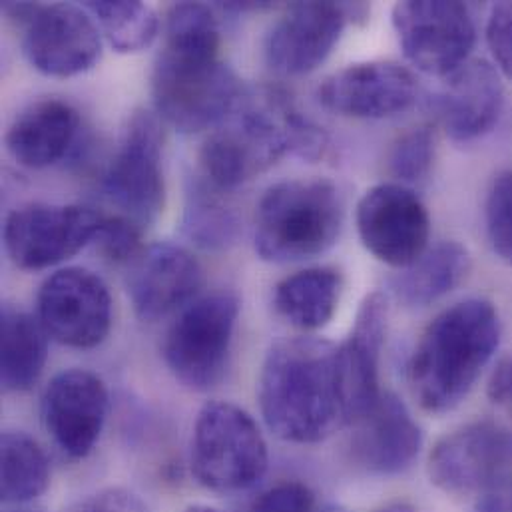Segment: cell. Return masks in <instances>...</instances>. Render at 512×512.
I'll list each match as a JSON object with an SVG mask.
<instances>
[{"label":"cell","mask_w":512,"mask_h":512,"mask_svg":"<svg viewBox=\"0 0 512 512\" xmlns=\"http://www.w3.org/2000/svg\"><path fill=\"white\" fill-rule=\"evenodd\" d=\"M487 44L499 72L512 80V2L493 6L487 20Z\"/></svg>","instance_id":"cell-34"},{"label":"cell","mask_w":512,"mask_h":512,"mask_svg":"<svg viewBox=\"0 0 512 512\" xmlns=\"http://www.w3.org/2000/svg\"><path fill=\"white\" fill-rule=\"evenodd\" d=\"M503 104L505 86L497 68L485 60H469L445 78L433 110L451 140L473 142L495 128Z\"/></svg>","instance_id":"cell-20"},{"label":"cell","mask_w":512,"mask_h":512,"mask_svg":"<svg viewBox=\"0 0 512 512\" xmlns=\"http://www.w3.org/2000/svg\"><path fill=\"white\" fill-rule=\"evenodd\" d=\"M142 228L124 216L104 218L94 244L116 263H130L142 252Z\"/></svg>","instance_id":"cell-32"},{"label":"cell","mask_w":512,"mask_h":512,"mask_svg":"<svg viewBox=\"0 0 512 512\" xmlns=\"http://www.w3.org/2000/svg\"><path fill=\"white\" fill-rule=\"evenodd\" d=\"M78 130V112L64 100L46 98L30 104L14 118L4 144L20 166L44 170L68 156Z\"/></svg>","instance_id":"cell-22"},{"label":"cell","mask_w":512,"mask_h":512,"mask_svg":"<svg viewBox=\"0 0 512 512\" xmlns=\"http://www.w3.org/2000/svg\"><path fill=\"white\" fill-rule=\"evenodd\" d=\"M259 407L269 431L313 445L349 425L339 345L313 337L271 347L259 375Z\"/></svg>","instance_id":"cell-2"},{"label":"cell","mask_w":512,"mask_h":512,"mask_svg":"<svg viewBox=\"0 0 512 512\" xmlns=\"http://www.w3.org/2000/svg\"><path fill=\"white\" fill-rule=\"evenodd\" d=\"M162 142L158 118L146 110L134 112L102 178L104 196L140 228L152 224L164 208Z\"/></svg>","instance_id":"cell-10"},{"label":"cell","mask_w":512,"mask_h":512,"mask_svg":"<svg viewBox=\"0 0 512 512\" xmlns=\"http://www.w3.org/2000/svg\"><path fill=\"white\" fill-rule=\"evenodd\" d=\"M419 96L415 74L387 60L351 64L317 88L323 108L345 118L381 120L409 110Z\"/></svg>","instance_id":"cell-16"},{"label":"cell","mask_w":512,"mask_h":512,"mask_svg":"<svg viewBox=\"0 0 512 512\" xmlns=\"http://www.w3.org/2000/svg\"><path fill=\"white\" fill-rule=\"evenodd\" d=\"M389 172L399 184H421L429 178L435 164V134L429 126L411 128L395 140L389 150Z\"/></svg>","instance_id":"cell-30"},{"label":"cell","mask_w":512,"mask_h":512,"mask_svg":"<svg viewBox=\"0 0 512 512\" xmlns=\"http://www.w3.org/2000/svg\"><path fill=\"white\" fill-rule=\"evenodd\" d=\"M2 457V501L30 503L50 483V465L40 445L20 431H6L0 441Z\"/></svg>","instance_id":"cell-26"},{"label":"cell","mask_w":512,"mask_h":512,"mask_svg":"<svg viewBox=\"0 0 512 512\" xmlns=\"http://www.w3.org/2000/svg\"><path fill=\"white\" fill-rule=\"evenodd\" d=\"M489 397L497 405L512 409V357L503 359L497 365V369L489 381Z\"/></svg>","instance_id":"cell-37"},{"label":"cell","mask_w":512,"mask_h":512,"mask_svg":"<svg viewBox=\"0 0 512 512\" xmlns=\"http://www.w3.org/2000/svg\"><path fill=\"white\" fill-rule=\"evenodd\" d=\"M267 463V443L248 411L216 401L198 413L192 471L200 485L214 493H240L263 479Z\"/></svg>","instance_id":"cell-6"},{"label":"cell","mask_w":512,"mask_h":512,"mask_svg":"<svg viewBox=\"0 0 512 512\" xmlns=\"http://www.w3.org/2000/svg\"><path fill=\"white\" fill-rule=\"evenodd\" d=\"M357 232L371 256L405 269L427 252L431 218L409 186L387 182L367 190L359 200Z\"/></svg>","instance_id":"cell-13"},{"label":"cell","mask_w":512,"mask_h":512,"mask_svg":"<svg viewBox=\"0 0 512 512\" xmlns=\"http://www.w3.org/2000/svg\"><path fill=\"white\" fill-rule=\"evenodd\" d=\"M377 512H417L411 505H407V503H391V505H387V507H383V509H379Z\"/></svg>","instance_id":"cell-38"},{"label":"cell","mask_w":512,"mask_h":512,"mask_svg":"<svg viewBox=\"0 0 512 512\" xmlns=\"http://www.w3.org/2000/svg\"><path fill=\"white\" fill-rule=\"evenodd\" d=\"M471 271V254L459 242H441L391 279L393 295L409 307H425L455 287Z\"/></svg>","instance_id":"cell-24"},{"label":"cell","mask_w":512,"mask_h":512,"mask_svg":"<svg viewBox=\"0 0 512 512\" xmlns=\"http://www.w3.org/2000/svg\"><path fill=\"white\" fill-rule=\"evenodd\" d=\"M218 188L198 182L190 192L184 230L204 250H220L236 240L238 220L218 198Z\"/></svg>","instance_id":"cell-28"},{"label":"cell","mask_w":512,"mask_h":512,"mask_svg":"<svg viewBox=\"0 0 512 512\" xmlns=\"http://www.w3.org/2000/svg\"><path fill=\"white\" fill-rule=\"evenodd\" d=\"M202 267L186 248L160 242L130 261L128 295L144 321H158L188 305L202 287Z\"/></svg>","instance_id":"cell-18"},{"label":"cell","mask_w":512,"mask_h":512,"mask_svg":"<svg viewBox=\"0 0 512 512\" xmlns=\"http://www.w3.org/2000/svg\"><path fill=\"white\" fill-rule=\"evenodd\" d=\"M512 473V429L477 421L443 437L429 457V479L451 495L483 493Z\"/></svg>","instance_id":"cell-14"},{"label":"cell","mask_w":512,"mask_h":512,"mask_svg":"<svg viewBox=\"0 0 512 512\" xmlns=\"http://www.w3.org/2000/svg\"><path fill=\"white\" fill-rule=\"evenodd\" d=\"M349 4L297 2L285 8L265 38V60L283 76H303L321 66L337 46Z\"/></svg>","instance_id":"cell-17"},{"label":"cell","mask_w":512,"mask_h":512,"mask_svg":"<svg viewBox=\"0 0 512 512\" xmlns=\"http://www.w3.org/2000/svg\"><path fill=\"white\" fill-rule=\"evenodd\" d=\"M102 220L104 216L84 206H22L6 218L4 248L16 267L46 269L92 244Z\"/></svg>","instance_id":"cell-11"},{"label":"cell","mask_w":512,"mask_h":512,"mask_svg":"<svg viewBox=\"0 0 512 512\" xmlns=\"http://www.w3.org/2000/svg\"><path fill=\"white\" fill-rule=\"evenodd\" d=\"M353 425L349 451L353 463L365 473L399 475L417 461L423 449L421 427L393 393H383L373 409Z\"/></svg>","instance_id":"cell-19"},{"label":"cell","mask_w":512,"mask_h":512,"mask_svg":"<svg viewBox=\"0 0 512 512\" xmlns=\"http://www.w3.org/2000/svg\"><path fill=\"white\" fill-rule=\"evenodd\" d=\"M317 512H347L343 507L339 505H319Z\"/></svg>","instance_id":"cell-39"},{"label":"cell","mask_w":512,"mask_h":512,"mask_svg":"<svg viewBox=\"0 0 512 512\" xmlns=\"http://www.w3.org/2000/svg\"><path fill=\"white\" fill-rule=\"evenodd\" d=\"M475 512H512V473L479 495Z\"/></svg>","instance_id":"cell-36"},{"label":"cell","mask_w":512,"mask_h":512,"mask_svg":"<svg viewBox=\"0 0 512 512\" xmlns=\"http://www.w3.org/2000/svg\"><path fill=\"white\" fill-rule=\"evenodd\" d=\"M501 343V319L487 299H465L441 311L423 331L411 363L409 383L429 413H449L477 385Z\"/></svg>","instance_id":"cell-3"},{"label":"cell","mask_w":512,"mask_h":512,"mask_svg":"<svg viewBox=\"0 0 512 512\" xmlns=\"http://www.w3.org/2000/svg\"><path fill=\"white\" fill-rule=\"evenodd\" d=\"M341 289L343 279L337 269H301L275 285L273 307L289 325L303 331H317L333 319Z\"/></svg>","instance_id":"cell-23"},{"label":"cell","mask_w":512,"mask_h":512,"mask_svg":"<svg viewBox=\"0 0 512 512\" xmlns=\"http://www.w3.org/2000/svg\"><path fill=\"white\" fill-rule=\"evenodd\" d=\"M106 383L86 369L58 373L42 395V425L60 453L80 461L96 447L108 417Z\"/></svg>","instance_id":"cell-15"},{"label":"cell","mask_w":512,"mask_h":512,"mask_svg":"<svg viewBox=\"0 0 512 512\" xmlns=\"http://www.w3.org/2000/svg\"><path fill=\"white\" fill-rule=\"evenodd\" d=\"M485 222L493 252L512 265V172L501 174L493 182L487 196Z\"/></svg>","instance_id":"cell-31"},{"label":"cell","mask_w":512,"mask_h":512,"mask_svg":"<svg viewBox=\"0 0 512 512\" xmlns=\"http://www.w3.org/2000/svg\"><path fill=\"white\" fill-rule=\"evenodd\" d=\"M313 491L303 483H279L261 493L250 512H317Z\"/></svg>","instance_id":"cell-33"},{"label":"cell","mask_w":512,"mask_h":512,"mask_svg":"<svg viewBox=\"0 0 512 512\" xmlns=\"http://www.w3.org/2000/svg\"><path fill=\"white\" fill-rule=\"evenodd\" d=\"M0 319L2 387L8 393H24L32 389L42 375L48 353V333L38 319L12 305L2 307Z\"/></svg>","instance_id":"cell-25"},{"label":"cell","mask_w":512,"mask_h":512,"mask_svg":"<svg viewBox=\"0 0 512 512\" xmlns=\"http://www.w3.org/2000/svg\"><path fill=\"white\" fill-rule=\"evenodd\" d=\"M242 94L240 78L218 54L164 46L156 60L154 106L160 118L180 132L192 134L220 126Z\"/></svg>","instance_id":"cell-5"},{"label":"cell","mask_w":512,"mask_h":512,"mask_svg":"<svg viewBox=\"0 0 512 512\" xmlns=\"http://www.w3.org/2000/svg\"><path fill=\"white\" fill-rule=\"evenodd\" d=\"M84 8L96 20L108 44L120 54H136L152 46L160 32L156 12L136 0H98L86 2Z\"/></svg>","instance_id":"cell-27"},{"label":"cell","mask_w":512,"mask_h":512,"mask_svg":"<svg viewBox=\"0 0 512 512\" xmlns=\"http://www.w3.org/2000/svg\"><path fill=\"white\" fill-rule=\"evenodd\" d=\"M184 512H222L218 511V509H214V507H206V505H196V507H190L188 511Z\"/></svg>","instance_id":"cell-40"},{"label":"cell","mask_w":512,"mask_h":512,"mask_svg":"<svg viewBox=\"0 0 512 512\" xmlns=\"http://www.w3.org/2000/svg\"><path fill=\"white\" fill-rule=\"evenodd\" d=\"M4 12L18 22L22 52L40 74L72 78L100 60V28L84 6L10 2Z\"/></svg>","instance_id":"cell-8"},{"label":"cell","mask_w":512,"mask_h":512,"mask_svg":"<svg viewBox=\"0 0 512 512\" xmlns=\"http://www.w3.org/2000/svg\"><path fill=\"white\" fill-rule=\"evenodd\" d=\"M393 28L405 58L421 72L447 78L469 62L477 28L467 4L407 0L393 8Z\"/></svg>","instance_id":"cell-9"},{"label":"cell","mask_w":512,"mask_h":512,"mask_svg":"<svg viewBox=\"0 0 512 512\" xmlns=\"http://www.w3.org/2000/svg\"><path fill=\"white\" fill-rule=\"evenodd\" d=\"M166 48L214 52L220 50V24L214 10L200 2L174 4L166 16Z\"/></svg>","instance_id":"cell-29"},{"label":"cell","mask_w":512,"mask_h":512,"mask_svg":"<svg viewBox=\"0 0 512 512\" xmlns=\"http://www.w3.org/2000/svg\"><path fill=\"white\" fill-rule=\"evenodd\" d=\"M70 512H148V509L136 495L122 489H110L84 499Z\"/></svg>","instance_id":"cell-35"},{"label":"cell","mask_w":512,"mask_h":512,"mask_svg":"<svg viewBox=\"0 0 512 512\" xmlns=\"http://www.w3.org/2000/svg\"><path fill=\"white\" fill-rule=\"evenodd\" d=\"M36 307L48 337L66 347L92 349L110 333V289L90 269L66 267L52 273L40 285Z\"/></svg>","instance_id":"cell-12"},{"label":"cell","mask_w":512,"mask_h":512,"mask_svg":"<svg viewBox=\"0 0 512 512\" xmlns=\"http://www.w3.org/2000/svg\"><path fill=\"white\" fill-rule=\"evenodd\" d=\"M387 321V297L381 291H373L361 301L349 337L339 343L349 425L365 417L383 395L379 387V363L387 337Z\"/></svg>","instance_id":"cell-21"},{"label":"cell","mask_w":512,"mask_h":512,"mask_svg":"<svg viewBox=\"0 0 512 512\" xmlns=\"http://www.w3.org/2000/svg\"><path fill=\"white\" fill-rule=\"evenodd\" d=\"M343 226V198L329 180H287L271 186L256 208V252L271 263L325 254Z\"/></svg>","instance_id":"cell-4"},{"label":"cell","mask_w":512,"mask_h":512,"mask_svg":"<svg viewBox=\"0 0 512 512\" xmlns=\"http://www.w3.org/2000/svg\"><path fill=\"white\" fill-rule=\"evenodd\" d=\"M240 303L230 293H214L190 303L164 339V359L172 375L192 391H210L226 375Z\"/></svg>","instance_id":"cell-7"},{"label":"cell","mask_w":512,"mask_h":512,"mask_svg":"<svg viewBox=\"0 0 512 512\" xmlns=\"http://www.w3.org/2000/svg\"><path fill=\"white\" fill-rule=\"evenodd\" d=\"M327 134L279 88L244 90L218 130L204 142V178L218 190H234L267 172L283 156L307 162L323 158Z\"/></svg>","instance_id":"cell-1"}]
</instances>
